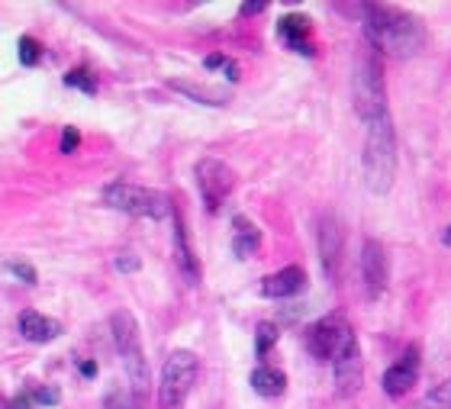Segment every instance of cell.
Segmentation results:
<instances>
[{"mask_svg":"<svg viewBox=\"0 0 451 409\" xmlns=\"http://www.w3.org/2000/svg\"><path fill=\"white\" fill-rule=\"evenodd\" d=\"M226 77H229V81H239V65L236 62H226Z\"/></svg>","mask_w":451,"mask_h":409,"instance_id":"obj_33","label":"cell"},{"mask_svg":"<svg viewBox=\"0 0 451 409\" xmlns=\"http://www.w3.org/2000/svg\"><path fill=\"white\" fill-rule=\"evenodd\" d=\"M39 58H42L39 39H33V36H23V39H20V62L23 65H36Z\"/></svg>","mask_w":451,"mask_h":409,"instance_id":"obj_24","label":"cell"},{"mask_svg":"<svg viewBox=\"0 0 451 409\" xmlns=\"http://www.w3.org/2000/svg\"><path fill=\"white\" fill-rule=\"evenodd\" d=\"M364 39L377 52H387V55H396V58H410L423 49L425 33L416 16H410L406 10L371 4V7H364Z\"/></svg>","mask_w":451,"mask_h":409,"instance_id":"obj_1","label":"cell"},{"mask_svg":"<svg viewBox=\"0 0 451 409\" xmlns=\"http://www.w3.org/2000/svg\"><path fill=\"white\" fill-rule=\"evenodd\" d=\"M77 142H81L77 129H75V126H65V132H62V155H71V152H75Z\"/></svg>","mask_w":451,"mask_h":409,"instance_id":"obj_27","label":"cell"},{"mask_svg":"<svg viewBox=\"0 0 451 409\" xmlns=\"http://www.w3.org/2000/svg\"><path fill=\"white\" fill-rule=\"evenodd\" d=\"M348 335H352V326L335 312V316H326V320H320L310 329L306 348H310V354L316 361H332L335 354H339V348L345 345Z\"/></svg>","mask_w":451,"mask_h":409,"instance_id":"obj_8","label":"cell"},{"mask_svg":"<svg viewBox=\"0 0 451 409\" xmlns=\"http://www.w3.org/2000/svg\"><path fill=\"white\" fill-rule=\"evenodd\" d=\"M416 409H451V377L442 383V387L432 390Z\"/></svg>","mask_w":451,"mask_h":409,"instance_id":"obj_22","label":"cell"},{"mask_svg":"<svg viewBox=\"0 0 451 409\" xmlns=\"http://www.w3.org/2000/svg\"><path fill=\"white\" fill-rule=\"evenodd\" d=\"M16 326H20V335L26 342H36V345H42V342H52L62 335V322L55 320H45V316H39L36 310H23L20 320H16Z\"/></svg>","mask_w":451,"mask_h":409,"instance_id":"obj_15","label":"cell"},{"mask_svg":"<svg viewBox=\"0 0 451 409\" xmlns=\"http://www.w3.org/2000/svg\"><path fill=\"white\" fill-rule=\"evenodd\" d=\"M7 268H10V274H16V278L23 280V284H29V287L39 284V274H36L33 264H26V261H10Z\"/></svg>","mask_w":451,"mask_h":409,"instance_id":"obj_25","label":"cell"},{"mask_svg":"<svg viewBox=\"0 0 451 409\" xmlns=\"http://www.w3.org/2000/svg\"><path fill=\"white\" fill-rule=\"evenodd\" d=\"M316 242H320V258L322 268H326L329 280L339 278V264H342V251H345V232H342V222L332 209L320 216L316 222Z\"/></svg>","mask_w":451,"mask_h":409,"instance_id":"obj_10","label":"cell"},{"mask_svg":"<svg viewBox=\"0 0 451 409\" xmlns=\"http://www.w3.org/2000/svg\"><path fill=\"white\" fill-rule=\"evenodd\" d=\"M332 371H335V393L339 396H354L361 390L364 381V361H361V348L354 332L345 339V345L339 348V354L332 358Z\"/></svg>","mask_w":451,"mask_h":409,"instance_id":"obj_9","label":"cell"},{"mask_svg":"<svg viewBox=\"0 0 451 409\" xmlns=\"http://www.w3.org/2000/svg\"><path fill=\"white\" fill-rule=\"evenodd\" d=\"M174 261H178L180 274L190 287L200 284V261H197L194 249H190V239H188V226H184V216L174 213Z\"/></svg>","mask_w":451,"mask_h":409,"instance_id":"obj_13","label":"cell"},{"mask_svg":"<svg viewBox=\"0 0 451 409\" xmlns=\"http://www.w3.org/2000/svg\"><path fill=\"white\" fill-rule=\"evenodd\" d=\"M352 94H354V110L364 123L384 116L387 113V84H384V65L377 49H364L354 62V77H352Z\"/></svg>","mask_w":451,"mask_h":409,"instance_id":"obj_4","label":"cell"},{"mask_svg":"<svg viewBox=\"0 0 451 409\" xmlns=\"http://www.w3.org/2000/svg\"><path fill=\"white\" fill-rule=\"evenodd\" d=\"M65 84H68V87L84 90V94H97V81H94V75H90L87 68H75V71H68V75H65Z\"/></svg>","mask_w":451,"mask_h":409,"instance_id":"obj_23","label":"cell"},{"mask_svg":"<svg viewBox=\"0 0 451 409\" xmlns=\"http://www.w3.org/2000/svg\"><path fill=\"white\" fill-rule=\"evenodd\" d=\"M364 174L368 187L374 194H387L396 178V132L390 123V113L371 119L368 139H364Z\"/></svg>","mask_w":451,"mask_h":409,"instance_id":"obj_2","label":"cell"},{"mask_svg":"<svg viewBox=\"0 0 451 409\" xmlns=\"http://www.w3.org/2000/svg\"><path fill=\"white\" fill-rule=\"evenodd\" d=\"M416 381H419V345H410L406 354L384 374V393L403 396V393H410Z\"/></svg>","mask_w":451,"mask_h":409,"instance_id":"obj_12","label":"cell"},{"mask_svg":"<svg viewBox=\"0 0 451 409\" xmlns=\"http://www.w3.org/2000/svg\"><path fill=\"white\" fill-rule=\"evenodd\" d=\"M278 326L274 322H261L258 326V332H255V351H258V358H264V354L271 351V348L278 345Z\"/></svg>","mask_w":451,"mask_h":409,"instance_id":"obj_21","label":"cell"},{"mask_svg":"<svg viewBox=\"0 0 451 409\" xmlns=\"http://www.w3.org/2000/svg\"><path fill=\"white\" fill-rule=\"evenodd\" d=\"M306 287V271L290 264V268H281L278 274H268L261 280V297H271V300H287L293 293H300Z\"/></svg>","mask_w":451,"mask_h":409,"instance_id":"obj_14","label":"cell"},{"mask_svg":"<svg viewBox=\"0 0 451 409\" xmlns=\"http://www.w3.org/2000/svg\"><path fill=\"white\" fill-rule=\"evenodd\" d=\"M29 396H33V403H39V406H55V403L62 400V390L58 387H36Z\"/></svg>","mask_w":451,"mask_h":409,"instance_id":"obj_26","label":"cell"},{"mask_svg":"<svg viewBox=\"0 0 451 409\" xmlns=\"http://www.w3.org/2000/svg\"><path fill=\"white\" fill-rule=\"evenodd\" d=\"M174 90H180L184 97L197 100V104H207V107H222L229 100V94L219 87H203V84H194V81H171Z\"/></svg>","mask_w":451,"mask_h":409,"instance_id":"obj_18","label":"cell"},{"mask_svg":"<svg viewBox=\"0 0 451 409\" xmlns=\"http://www.w3.org/2000/svg\"><path fill=\"white\" fill-rule=\"evenodd\" d=\"M197 354L188 348H178V351L168 354L165 368H161V383H158V409H184L190 396V387L197 381Z\"/></svg>","mask_w":451,"mask_h":409,"instance_id":"obj_6","label":"cell"},{"mask_svg":"<svg viewBox=\"0 0 451 409\" xmlns=\"http://www.w3.org/2000/svg\"><path fill=\"white\" fill-rule=\"evenodd\" d=\"M261 10H264V4H242V13H245V16L261 13Z\"/></svg>","mask_w":451,"mask_h":409,"instance_id":"obj_32","label":"cell"},{"mask_svg":"<svg viewBox=\"0 0 451 409\" xmlns=\"http://www.w3.org/2000/svg\"><path fill=\"white\" fill-rule=\"evenodd\" d=\"M442 242H445V245H451V226H448V229H445V236H442Z\"/></svg>","mask_w":451,"mask_h":409,"instance_id":"obj_34","label":"cell"},{"mask_svg":"<svg viewBox=\"0 0 451 409\" xmlns=\"http://www.w3.org/2000/svg\"><path fill=\"white\" fill-rule=\"evenodd\" d=\"M203 68H207V71H213V68H226V58H222V55H207V58H203Z\"/></svg>","mask_w":451,"mask_h":409,"instance_id":"obj_30","label":"cell"},{"mask_svg":"<svg viewBox=\"0 0 451 409\" xmlns=\"http://www.w3.org/2000/svg\"><path fill=\"white\" fill-rule=\"evenodd\" d=\"M104 203L110 209H119V213H129V216H142V219H165L174 209L171 200H168L161 190L139 187V184H129V180L107 184Z\"/></svg>","mask_w":451,"mask_h":409,"instance_id":"obj_5","label":"cell"},{"mask_svg":"<svg viewBox=\"0 0 451 409\" xmlns=\"http://www.w3.org/2000/svg\"><path fill=\"white\" fill-rule=\"evenodd\" d=\"M232 251H236L239 258H249L258 251V245H261V232H258V226L249 219V216H232Z\"/></svg>","mask_w":451,"mask_h":409,"instance_id":"obj_16","label":"cell"},{"mask_svg":"<svg viewBox=\"0 0 451 409\" xmlns=\"http://www.w3.org/2000/svg\"><path fill=\"white\" fill-rule=\"evenodd\" d=\"M116 268L119 271H139V258L136 255H116Z\"/></svg>","mask_w":451,"mask_h":409,"instance_id":"obj_28","label":"cell"},{"mask_svg":"<svg viewBox=\"0 0 451 409\" xmlns=\"http://www.w3.org/2000/svg\"><path fill=\"white\" fill-rule=\"evenodd\" d=\"M104 409H142V400L132 390H110L104 396Z\"/></svg>","mask_w":451,"mask_h":409,"instance_id":"obj_20","label":"cell"},{"mask_svg":"<svg viewBox=\"0 0 451 409\" xmlns=\"http://www.w3.org/2000/svg\"><path fill=\"white\" fill-rule=\"evenodd\" d=\"M7 409H33V396H29V393H20V396H13Z\"/></svg>","mask_w":451,"mask_h":409,"instance_id":"obj_29","label":"cell"},{"mask_svg":"<svg viewBox=\"0 0 451 409\" xmlns=\"http://www.w3.org/2000/svg\"><path fill=\"white\" fill-rule=\"evenodd\" d=\"M361 278H364V290L368 297H381L387 290V278H390V261L387 251L377 239H364L361 245Z\"/></svg>","mask_w":451,"mask_h":409,"instance_id":"obj_11","label":"cell"},{"mask_svg":"<svg viewBox=\"0 0 451 409\" xmlns=\"http://www.w3.org/2000/svg\"><path fill=\"white\" fill-rule=\"evenodd\" d=\"M281 36H284L287 45L297 49L300 55H313L310 42H306V36H310V20H306V16H300V13L284 16V20H281Z\"/></svg>","mask_w":451,"mask_h":409,"instance_id":"obj_17","label":"cell"},{"mask_svg":"<svg viewBox=\"0 0 451 409\" xmlns=\"http://www.w3.org/2000/svg\"><path fill=\"white\" fill-rule=\"evenodd\" d=\"M110 332H113V345H116L119 358L126 364V374H129V390L146 403L148 396V383H152V374H148V361L142 354V339H139V322L129 310H116L110 316Z\"/></svg>","mask_w":451,"mask_h":409,"instance_id":"obj_3","label":"cell"},{"mask_svg":"<svg viewBox=\"0 0 451 409\" xmlns=\"http://www.w3.org/2000/svg\"><path fill=\"white\" fill-rule=\"evenodd\" d=\"M251 387L258 396H281L287 390V377L278 368H255L251 371Z\"/></svg>","mask_w":451,"mask_h":409,"instance_id":"obj_19","label":"cell"},{"mask_svg":"<svg viewBox=\"0 0 451 409\" xmlns=\"http://www.w3.org/2000/svg\"><path fill=\"white\" fill-rule=\"evenodd\" d=\"M81 374L84 377H94V374H97V364H94V361H81Z\"/></svg>","mask_w":451,"mask_h":409,"instance_id":"obj_31","label":"cell"},{"mask_svg":"<svg viewBox=\"0 0 451 409\" xmlns=\"http://www.w3.org/2000/svg\"><path fill=\"white\" fill-rule=\"evenodd\" d=\"M194 174H197V187H200L203 207H207L210 213H216L222 203L229 200L232 187H236V174H232V168L219 158H200L197 168H194Z\"/></svg>","mask_w":451,"mask_h":409,"instance_id":"obj_7","label":"cell"}]
</instances>
